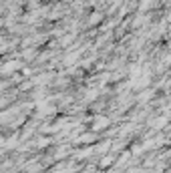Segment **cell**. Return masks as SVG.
<instances>
[{
  "instance_id": "1",
  "label": "cell",
  "mask_w": 171,
  "mask_h": 173,
  "mask_svg": "<svg viewBox=\"0 0 171 173\" xmlns=\"http://www.w3.org/2000/svg\"><path fill=\"white\" fill-rule=\"evenodd\" d=\"M109 125V121L105 119V117H99V121H95V129H101V127H107Z\"/></svg>"
}]
</instances>
